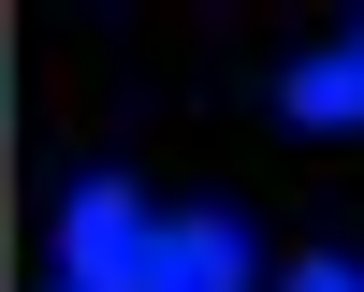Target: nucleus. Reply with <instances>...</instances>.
<instances>
[{"label": "nucleus", "mask_w": 364, "mask_h": 292, "mask_svg": "<svg viewBox=\"0 0 364 292\" xmlns=\"http://www.w3.org/2000/svg\"><path fill=\"white\" fill-rule=\"evenodd\" d=\"M146 234H161V204L132 175H73V204H58V292H146Z\"/></svg>", "instance_id": "obj_1"}, {"label": "nucleus", "mask_w": 364, "mask_h": 292, "mask_svg": "<svg viewBox=\"0 0 364 292\" xmlns=\"http://www.w3.org/2000/svg\"><path fill=\"white\" fill-rule=\"evenodd\" d=\"M277 103H291V132H364V29H350V44H321V58H291Z\"/></svg>", "instance_id": "obj_3"}, {"label": "nucleus", "mask_w": 364, "mask_h": 292, "mask_svg": "<svg viewBox=\"0 0 364 292\" xmlns=\"http://www.w3.org/2000/svg\"><path fill=\"white\" fill-rule=\"evenodd\" d=\"M291 292H364V278H350V263H291Z\"/></svg>", "instance_id": "obj_4"}, {"label": "nucleus", "mask_w": 364, "mask_h": 292, "mask_svg": "<svg viewBox=\"0 0 364 292\" xmlns=\"http://www.w3.org/2000/svg\"><path fill=\"white\" fill-rule=\"evenodd\" d=\"M248 278H262V249H248L233 204H175L146 234V292H248Z\"/></svg>", "instance_id": "obj_2"}]
</instances>
